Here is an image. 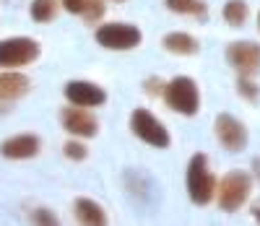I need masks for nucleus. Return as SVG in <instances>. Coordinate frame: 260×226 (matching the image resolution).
<instances>
[{"label":"nucleus","instance_id":"nucleus-1","mask_svg":"<svg viewBox=\"0 0 260 226\" xmlns=\"http://www.w3.org/2000/svg\"><path fill=\"white\" fill-rule=\"evenodd\" d=\"M187 195L195 206H208L216 195V179L208 172L206 153H195L187 164Z\"/></svg>","mask_w":260,"mask_h":226},{"label":"nucleus","instance_id":"nucleus-2","mask_svg":"<svg viewBox=\"0 0 260 226\" xmlns=\"http://www.w3.org/2000/svg\"><path fill=\"white\" fill-rule=\"evenodd\" d=\"M250 190H252L250 174H245V172H229V174L221 179V185L216 187V200H219V208L226 211V213L240 211L245 203H247V198H250Z\"/></svg>","mask_w":260,"mask_h":226},{"label":"nucleus","instance_id":"nucleus-3","mask_svg":"<svg viewBox=\"0 0 260 226\" xmlns=\"http://www.w3.org/2000/svg\"><path fill=\"white\" fill-rule=\"evenodd\" d=\"M164 102L169 109L180 112V115H195L201 107V94H198V86H195L192 78L187 76H177L172 78L164 86Z\"/></svg>","mask_w":260,"mask_h":226},{"label":"nucleus","instance_id":"nucleus-4","mask_svg":"<svg viewBox=\"0 0 260 226\" xmlns=\"http://www.w3.org/2000/svg\"><path fill=\"white\" fill-rule=\"evenodd\" d=\"M39 57V44L31 37H11L0 42V68H24Z\"/></svg>","mask_w":260,"mask_h":226},{"label":"nucleus","instance_id":"nucleus-5","mask_svg":"<svg viewBox=\"0 0 260 226\" xmlns=\"http://www.w3.org/2000/svg\"><path fill=\"white\" fill-rule=\"evenodd\" d=\"M130 127H133V133L138 135L141 141H146L148 146H154V148H167L169 141H172L167 127L156 120L154 112H148V109H136L133 117H130Z\"/></svg>","mask_w":260,"mask_h":226},{"label":"nucleus","instance_id":"nucleus-6","mask_svg":"<svg viewBox=\"0 0 260 226\" xmlns=\"http://www.w3.org/2000/svg\"><path fill=\"white\" fill-rule=\"evenodd\" d=\"M141 39V29L133 24H102L96 29V42L107 50H133Z\"/></svg>","mask_w":260,"mask_h":226},{"label":"nucleus","instance_id":"nucleus-7","mask_svg":"<svg viewBox=\"0 0 260 226\" xmlns=\"http://www.w3.org/2000/svg\"><path fill=\"white\" fill-rule=\"evenodd\" d=\"M226 60L232 62L234 71L242 76H255L260 73V44L255 42H232L226 47Z\"/></svg>","mask_w":260,"mask_h":226},{"label":"nucleus","instance_id":"nucleus-8","mask_svg":"<svg viewBox=\"0 0 260 226\" xmlns=\"http://www.w3.org/2000/svg\"><path fill=\"white\" fill-rule=\"evenodd\" d=\"M60 117H62V127L71 135H78V138H91L99 130V122L89 112V107H78V104L65 107Z\"/></svg>","mask_w":260,"mask_h":226},{"label":"nucleus","instance_id":"nucleus-9","mask_svg":"<svg viewBox=\"0 0 260 226\" xmlns=\"http://www.w3.org/2000/svg\"><path fill=\"white\" fill-rule=\"evenodd\" d=\"M216 135H219L221 146L229 151H242L247 146V127L234 115H226V112L216 117Z\"/></svg>","mask_w":260,"mask_h":226},{"label":"nucleus","instance_id":"nucleus-10","mask_svg":"<svg viewBox=\"0 0 260 226\" xmlns=\"http://www.w3.org/2000/svg\"><path fill=\"white\" fill-rule=\"evenodd\" d=\"M65 99L78 107H99L107 102V94L89 81H71L65 86Z\"/></svg>","mask_w":260,"mask_h":226},{"label":"nucleus","instance_id":"nucleus-11","mask_svg":"<svg viewBox=\"0 0 260 226\" xmlns=\"http://www.w3.org/2000/svg\"><path fill=\"white\" fill-rule=\"evenodd\" d=\"M42 148L39 138L37 135H13V138L3 141V146H0V153L6 156V159H31V156H37Z\"/></svg>","mask_w":260,"mask_h":226},{"label":"nucleus","instance_id":"nucleus-12","mask_svg":"<svg viewBox=\"0 0 260 226\" xmlns=\"http://www.w3.org/2000/svg\"><path fill=\"white\" fill-rule=\"evenodd\" d=\"M29 78L18 71H8L0 73V102H16L29 91Z\"/></svg>","mask_w":260,"mask_h":226},{"label":"nucleus","instance_id":"nucleus-13","mask_svg":"<svg viewBox=\"0 0 260 226\" xmlns=\"http://www.w3.org/2000/svg\"><path fill=\"white\" fill-rule=\"evenodd\" d=\"M76 218L81 223H89V226H102L107 223V213L99 203L89 200V198H78L76 200Z\"/></svg>","mask_w":260,"mask_h":226},{"label":"nucleus","instance_id":"nucleus-14","mask_svg":"<svg viewBox=\"0 0 260 226\" xmlns=\"http://www.w3.org/2000/svg\"><path fill=\"white\" fill-rule=\"evenodd\" d=\"M164 50L167 52H175V55H195L198 52V39L185 34V31H175V34H167L161 39Z\"/></svg>","mask_w":260,"mask_h":226},{"label":"nucleus","instance_id":"nucleus-15","mask_svg":"<svg viewBox=\"0 0 260 226\" xmlns=\"http://www.w3.org/2000/svg\"><path fill=\"white\" fill-rule=\"evenodd\" d=\"M221 16H224V21L229 26H242L247 21V3L245 0H229V3L224 6V11H221Z\"/></svg>","mask_w":260,"mask_h":226},{"label":"nucleus","instance_id":"nucleus-16","mask_svg":"<svg viewBox=\"0 0 260 226\" xmlns=\"http://www.w3.org/2000/svg\"><path fill=\"white\" fill-rule=\"evenodd\" d=\"M57 16V0H34L31 3V18L37 24H47Z\"/></svg>","mask_w":260,"mask_h":226},{"label":"nucleus","instance_id":"nucleus-17","mask_svg":"<svg viewBox=\"0 0 260 226\" xmlns=\"http://www.w3.org/2000/svg\"><path fill=\"white\" fill-rule=\"evenodd\" d=\"M167 8L175 13H192V16L206 13V6L201 0H167Z\"/></svg>","mask_w":260,"mask_h":226},{"label":"nucleus","instance_id":"nucleus-18","mask_svg":"<svg viewBox=\"0 0 260 226\" xmlns=\"http://www.w3.org/2000/svg\"><path fill=\"white\" fill-rule=\"evenodd\" d=\"M62 151H65V156H68V159H73V162H83L86 156H89L86 146H83V143H78V141H68Z\"/></svg>","mask_w":260,"mask_h":226},{"label":"nucleus","instance_id":"nucleus-19","mask_svg":"<svg viewBox=\"0 0 260 226\" xmlns=\"http://www.w3.org/2000/svg\"><path fill=\"white\" fill-rule=\"evenodd\" d=\"M102 16H104V3L102 0H89L86 8H83V18L86 21H99Z\"/></svg>","mask_w":260,"mask_h":226},{"label":"nucleus","instance_id":"nucleus-20","mask_svg":"<svg viewBox=\"0 0 260 226\" xmlns=\"http://www.w3.org/2000/svg\"><path fill=\"white\" fill-rule=\"evenodd\" d=\"M237 86H240V94H242L245 99H252V102L257 99V88H255V83L250 81V76H242Z\"/></svg>","mask_w":260,"mask_h":226},{"label":"nucleus","instance_id":"nucleus-21","mask_svg":"<svg viewBox=\"0 0 260 226\" xmlns=\"http://www.w3.org/2000/svg\"><path fill=\"white\" fill-rule=\"evenodd\" d=\"M37 223H57V216L55 213H50L47 208H39V211H34V216H31Z\"/></svg>","mask_w":260,"mask_h":226},{"label":"nucleus","instance_id":"nucleus-22","mask_svg":"<svg viewBox=\"0 0 260 226\" xmlns=\"http://www.w3.org/2000/svg\"><path fill=\"white\" fill-rule=\"evenodd\" d=\"M86 3H89V0H62L65 11H71V13H83Z\"/></svg>","mask_w":260,"mask_h":226},{"label":"nucleus","instance_id":"nucleus-23","mask_svg":"<svg viewBox=\"0 0 260 226\" xmlns=\"http://www.w3.org/2000/svg\"><path fill=\"white\" fill-rule=\"evenodd\" d=\"M255 174H257V177H260V159H257V162H255Z\"/></svg>","mask_w":260,"mask_h":226},{"label":"nucleus","instance_id":"nucleus-24","mask_svg":"<svg viewBox=\"0 0 260 226\" xmlns=\"http://www.w3.org/2000/svg\"><path fill=\"white\" fill-rule=\"evenodd\" d=\"M255 218H257V221H260V206H257V208H255Z\"/></svg>","mask_w":260,"mask_h":226},{"label":"nucleus","instance_id":"nucleus-25","mask_svg":"<svg viewBox=\"0 0 260 226\" xmlns=\"http://www.w3.org/2000/svg\"><path fill=\"white\" fill-rule=\"evenodd\" d=\"M257 29H260V16H257Z\"/></svg>","mask_w":260,"mask_h":226}]
</instances>
